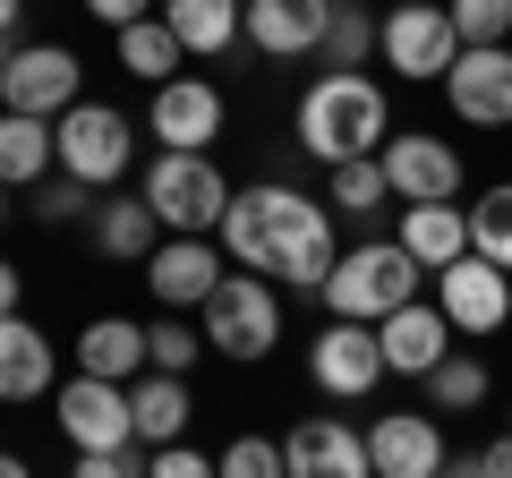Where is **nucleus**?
<instances>
[{
  "mask_svg": "<svg viewBox=\"0 0 512 478\" xmlns=\"http://www.w3.org/2000/svg\"><path fill=\"white\" fill-rule=\"evenodd\" d=\"M137 197L154 205L163 239H205V231H222V222H231V197H239V188L214 171V154H154Z\"/></svg>",
  "mask_w": 512,
  "mask_h": 478,
  "instance_id": "nucleus-4",
  "label": "nucleus"
},
{
  "mask_svg": "<svg viewBox=\"0 0 512 478\" xmlns=\"http://www.w3.org/2000/svg\"><path fill=\"white\" fill-rule=\"evenodd\" d=\"M35 214H43V222H94L103 205H94V188H86V180H69V171H52V180L35 188Z\"/></svg>",
  "mask_w": 512,
  "mask_h": 478,
  "instance_id": "nucleus-35",
  "label": "nucleus"
},
{
  "mask_svg": "<svg viewBox=\"0 0 512 478\" xmlns=\"http://www.w3.org/2000/svg\"><path fill=\"white\" fill-rule=\"evenodd\" d=\"M470 257H487L495 274H512V180L478 188V205H470Z\"/></svg>",
  "mask_w": 512,
  "mask_h": 478,
  "instance_id": "nucleus-29",
  "label": "nucleus"
},
{
  "mask_svg": "<svg viewBox=\"0 0 512 478\" xmlns=\"http://www.w3.org/2000/svg\"><path fill=\"white\" fill-rule=\"evenodd\" d=\"M376 342H384V368H393V376H419V385L453 359V325H444L436 299H419V308H402L393 325H376Z\"/></svg>",
  "mask_w": 512,
  "mask_h": 478,
  "instance_id": "nucleus-19",
  "label": "nucleus"
},
{
  "mask_svg": "<svg viewBox=\"0 0 512 478\" xmlns=\"http://www.w3.org/2000/svg\"><path fill=\"white\" fill-rule=\"evenodd\" d=\"M52 163H60V129L52 120H9V111H0V180L9 188H43Z\"/></svg>",
  "mask_w": 512,
  "mask_h": 478,
  "instance_id": "nucleus-25",
  "label": "nucleus"
},
{
  "mask_svg": "<svg viewBox=\"0 0 512 478\" xmlns=\"http://www.w3.org/2000/svg\"><path fill=\"white\" fill-rule=\"evenodd\" d=\"M325 26H333L325 0H248V43H256V52H274V60L325 52Z\"/></svg>",
  "mask_w": 512,
  "mask_h": 478,
  "instance_id": "nucleus-20",
  "label": "nucleus"
},
{
  "mask_svg": "<svg viewBox=\"0 0 512 478\" xmlns=\"http://www.w3.org/2000/svg\"><path fill=\"white\" fill-rule=\"evenodd\" d=\"M299 146L325 171L376 163V154L393 146V137H384V86L376 77H316V86L299 94Z\"/></svg>",
  "mask_w": 512,
  "mask_h": 478,
  "instance_id": "nucleus-2",
  "label": "nucleus"
},
{
  "mask_svg": "<svg viewBox=\"0 0 512 478\" xmlns=\"http://www.w3.org/2000/svg\"><path fill=\"white\" fill-rule=\"evenodd\" d=\"M393 239L410 248L419 274H453V265L470 257V214H461V205H402V231Z\"/></svg>",
  "mask_w": 512,
  "mask_h": 478,
  "instance_id": "nucleus-21",
  "label": "nucleus"
},
{
  "mask_svg": "<svg viewBox=\"0 0 512 478\" xmlns=\"http://www.w3.org/2000/svg\"><path fill=\"white\" fill-rule=\"evenodd\" d=\"M504 436H512V427H504Z\"/></svg>",
  "mask_w": 512,
  "mask_h": 478,
  "instance_id": "nucleus-41",
  "label": "nucleus"
},
{
  "mask_svg": "<svg viewBox=\"0 0 512 478\" xmlns=\"http://www.w3.org/2000/svg\"><path fill=\"white\" fill-rule=\"evenodd\" d=\"M367 461H376V478H444V427L427 419V410H384L376 427H367Z\"/></svg>",
  "mask_w": 512,
  "mask_h": 478,
  "instance_id": "nucleus-13",
  "label": "nucleus"
},
{
  "mask_svg": "<svg viewBox=\"0 0 512 478\" xmlns=\"http://www.w3.org/2000/svg\"><path fill=\"white\" fill-rule=\"evenodd\" d=\"M402 308H419V265H410L402 239H367L333 265L325 282V316L333 325H393Z\"/></svg>",
  "mask_w": 512,
  "mask_h": 478,
  "instance_id": "nucleus-3",
  "label": "nucleus"
},
{
  "mask_svg": "<svg viewBox=\"0 0 512 478\" xmlns=\"http://www.w3.org/2000/svg\"><path fill=\"white\" fill-rule=\"evenodd\" d=\"M495 393V376H487V359H470V350H453L436 376H427V402L436 410H478Z\"/></svg>",
  "mask_w": 512,
  "mask_h": 478,
  "instance_id": "nucleus-30",
  "label": "nucleus"
},
{
  "mask_svg": "<svg viewBox=\"0 0 512 478\" xmlns=\"http://www.w3.org/2000/svg\"><path fill=\"white\" fill-rule=\"evenodd\" d=\"M180 35H171V26L163 18H146V26H128V35H120V69L128 77H146V86L154 94H163V86H180Z\"/></svg>",
  "mask_w": 512,
  "mask_h": 478,
  "instance_id": "nucleus-27",
  "label": "nucleus"
},
{
  "mask_svg": "<svg viewBox=\"0 0 512 478\" xmlns=\"http://www.w3.org/2000/svg\"><path fill=\"white\" fill-rule=\"evenodd\" d=\"M60 410V436L77 444V453H128L137 444V410H128V385H94V376H69V385L52 393Z\"/></svg>",
  "mask_w": 512,
  "mask_h": 478,
  "instance_id": "nucleus-8",
  "label": "nucleus"
},
{
  "mask_svg": "<svg viewBox=\"0 0 512 478\" xmlns=\"http://www.w3.org/2000/svg\"><path fill=\"white\" fill-rule=\"evenodd\" d=\"M444 94L470 129H512V52H461Z\"/></svg>",
  "mask_w": 512,
  "mask_h": 478,
  "instance_id": "nucleus-18",
  "label": "nucleus"
},
{
  "mask_svg": "<svg viewBox=\"0 0 512 478\" xmlns=\"http://www.w3.org/2000/svg\"><path fill=\"white\" fill-rule=\"evenodd\" d=\"M376 163H384V180H393V197H402V205H453L461 197V154L444 146V137L402 129Z\"/></svg>",
  "mask_w": 512,
  "mask_h": 478,
  "instance_id": "nucleus-10",
  "label": "nucleus"
},
{
  "mask_svg": "<svg viewBox=\"0 0 512 478\" xmlns=\"http://www.w3.org/2000/svg\"><path fill=\"white\" fill-rule=\"evenodd\" d=\"M384 205H393V180H384V163H350V171H333V214L367 222V214H384Z\"/></svg>",
  "mask_w": 512,
  "mask_h": 478,
  "instance_id": "nucleus-32",
  "label": "nucleus"
},
{
  "mask_svg": "<svg viewBox=\"0 0 512 478\" xmlns=\"http://www.w3.org/2000/svg\"><path fill=\"white\" fill-rule=\"evenodd\" d=\"M384 60H393V77H453L461 60L453 9H393L384 18Z\"/></svg>",
  "mask_w": 512,
  "mask_h": 478,
  "instance_id": "nucleus-14",
  "label": "nucleus"
},
{
  "mask_svg": "<svg viewBox=\"0 0 512 478\" xmlns=\"http://www.w3.org/2000/svg\"><path fill=\"white\" fill-rule=\"evenodd\" d=\"M222 257L239 265V274H265L282 291H325L333 265L350 257L342 239H333V205L299 197V188L282 180H248L231 197V222H222Z\"/></svg>",
  "mask_w": 512,
  "mask_h": 478,
  "instance_id": "nucleus-1",
  "label": "nucleus"
},
{
  "mask_svg": "<svg viewBox=\"0 0 512 478\" xmlns=\"http://www.w3.org/2000/svg\"><path fill=\"white\" fill-rule=\"evenodd\" d=\"M77 376H94V385H146V376H154L146 325H128V316H94V325L77 333Z\"/></svg>",
  "mask_w": 512,
  "mask_h": 478,
  "instance_id": "nucleus-16",
  "label": "nucleus"
},
{
  "mask_svg": "<svg viewBox=\"0 0 512 478\" xmlns=\"http://www.w3.org/2000/svg\"><path fill=\"white\" fill-rule=\"evenodd\" d=\"M154 478H222V453H197V444H171V453H154Z\"/></svg>",
  "mask_w": 512,
  "mask_h": 478,
  "instance_id": "nucleus-37",
  "label": "nucleus"
},
{
  "mask_svg": "<svg viewBox=\"0 0 512 478\" xmlns=\"http://www.w3.org/2000/svg\"><path fill=\"white\" fill-rule=\"evenodd\" d=\"M444 478H495V470H487V453H461V461H444Z\"/></svg>",
  "mask_w": 512,
  "mask_h": 478,
  "instance_id": "nucleus-39",
  "label": "nucleus"
},
{
  "mask_svg": "<svg viewBox=\"0 0 512 478\" xmlns=\"http://www.w3.org/2000/svg\"><path fill=\"white\" fill-rule=\"evenodd\" d=\"M222 478H291V453L274 436H239L222 444Z\"/></svg>",
  "mask_w": 512,
  "mask_h": 478,
  "instance_id": "nucleus-34",
  "label": "nucleus"
},
{
  "mask_svg": "<svg viewBox=\"0 0 512 478\" xmlns=\"http://www.w3.org/2000/svg\"><path fill=\"white\" fill-rule=\"evenodd\" d=\"M128 410H137V444L171 453V444H188L197 393H188V376H146V385H128Z\"/></svg>",
  "mask_w": 512,
  "mask_h": 478,
  "instance_id": "nucleus-22",
  "label": "nucleus"
},
{
  "mask_svg": "<svg viewBox=\"0 0 512 478\" xmlns=\"http://www.w3.org/2000/svg\"><path fill=\"white\" fill-rule=\"evenodd\" d=\"M0 43H9V52H26V9H18V0L0 9Z\"/></svg>",
  "mask_w": 512,
  "mask_h": 478,
  "instance_id": "nucleus-38",
  "label": "nucleus"
},
{
  "mask_svg": "<svg viewBox=\"0 0 512 478\" xmlns=\"http://www.w3.org/2000/svg\"><path fill=\"white\" fill-rule=\"evenodd\" d=\"M146 342H154V376H188L205 359V333H188V316H154Z\"/></svg>",
  "mask_w": 512,
  "mask_h": 478,
  "instance_id": "nucleus-33",
  "label": "nucleus"
},
{
  "mask_svg": "<svg viewBox=\"0 0 512 478\" xmlns=\"http://www.w3.org/2000/svg\"><path fill=\"white\" fill-rule=\"evenodd\" d=\"M367 52H384V18H367V9H333V26H325V77H367Z\"/></svg>",
  "mask_w": 512,
  "mask_h": 478,
  "instance_id": "nucleus-28",
  "label": "nucleus"
},
{
  "mask_svg": "<svg viewBox=\"0 0 512 478\" xmlns=\"http://www.w3.org/2000/svg\"><path fill=\"white\" fill-rule=\"evenodd\" d=\"M282 453H291V478H376L367 427H342V419H299L282 436Z\"/></svg>",
  "mask_w": 512,
  "mask_h": 478,
  "instance_id": "nucleus-15",
  "label": "nucleus"
},
{
  "mask_svg": "<svg viewBox=\"0 0 512 478\" xmlns=\"http://www.w3.org/2000/svg\"><path fill=\"white\" fill-rule=\"evenodd\" d=\"M436 308L453 333H504L512 325V274H495L487 257H461L453 274H436Z\"/></svg>",
  "mask_w": 512,
  "mask_h": 478,
  "instance_id": "nucleus-12",
  "label": "nucleus"
},
{
  "mask_svg": "<svg viewBox=\"0 0 512 478\" xmlns=\"http://www.w3.org/2000/svg\"><path fill=\"white\" fill-rule=\"evenodd\" d=\"M197 333H205V350H222V359H265V350L282 342V291L265 274H231L214 291V308L197 316Z\"/></svg>",
  "mask_w": 512,
  "mask_h": 478,
  "instance_id": "nucleus-6",
  "label": "nucleus"
},
{
  "mask_svg": "<svg viewBox=\"0 0 512 478\" xmlns=\"http://www.w3.org/2000/svg\"><path fill=\"white\" fill-rule=\"evenodd\" d=\"M487 470H495V478H512V436H495V444H487Z\"/></svg>",
  "mask_w": 512,
  "mask_h": 478,
  "instance_id": "nucleus-40",
  "label": "nucleus"
},
{
  "mask_svg": "<svg viewBox=\"0 0 512 478\" xmlns=\"http://www.w3.org/2000/svg\"><path fill=\"white\" fill-rule=\"evenodd\" d=\"M128 163H137V129H128L111 103H77L69 120H60V171L86 188H111L128 180Z\"/></svg>",
  "mask_w": 512,
  "mask_h": 478,
  "instance_id": "nucleus-7",
  "label": "nucleus"
},
{
  "mask_svg": "<svg viewBox=\"0 0 512 478\" xmlns=\"http://www.w3.org/2000/svg\"><path fill=\"white\" fill-rule=\"evenodd\" d=\"M69 478H154V453L146 444H128V453H77Z\"/></svg>",
  "mask_w": 512,
  "mask_h": 478,
  "instance_id": "nucleus-36",
  "label": "nucleus"
},
{
  "mask_svg": "<svg viewBox=\"0 0 512 478\" xmlns=\"http://www.w3.org/2000/svg\"><path fill=\"white\" fill-rule=\"evenodd\" d=\"M163 26L180 35V52H197V60H214V52H231V43H248V9H231V0H171Z\"/></svg>",
  "mask_w": 512,
  "mask_h": 478,
  "instance_id": "nucleus-24",
  "label": "nucleus"
},
{
  "mask_svg": "<svg viewBox=\"0 0 512 478\" xmlns=\"http://www.w3.org/2000/svg\"><path fill=\"white\" fill-rule=\"evenodd\" d=\"M43 393H60L52 385V342L26 316H9L0 325V402H43Z\"/></svg>",
  "mask_w": 512,
  "mask_h": 478,
  "instance_id": "nucleus-23",
  "label": "nucleus"
},
{
  "mask_svg": "<svg viewBox=\"0 0 512 478\" xmlns=\"http://www.w3.org/2000/svg\"><path fill=\"white\" fill-rule=\"evenodd\" d=\"M86 231H94V248H103V257H146V265L163 257V222H154L146 197H111Z\"/></svg>",
  "mask_w": 512,
  "mask_h": 478,
  "instance_id": "nucleus-26",
  "label": "nucleus"
},
{
  "mask_svg": "<svg viewBox=\"0 0 512 478\" xmlns=\"http://www.w3.org/2000/svg\"><path fill=\"white\" fill-rule=\"evenodd\" d=\"M453 35H461V52H512V0H461Z\"/></svg>",
  "mask_w": 512,
  "mask_h": 478,
  "instance_id": "nucleus-31",
  "label": "nucleus"
},
{
  "mask_svg": "<svg viewBox=\"0 0 512 478\" xmlns=\"http://www.w3.org/2000/svg\"><path fill=\"white\" fill-rule=\"evenodd\" d=\"M86 103V60L69 52V43H26V52H9V69H0V111L9 120H69V111Z\"/></svg>",
  "mask_w": 512,
  "mask_h": 478,
  "instance_id": "nucleus-5",
  "label": "nucleus"
},
{
  "mask_svg": "<svg viewBox=\"0 0 512 478\" xmlns=\"http://www.w3.org/2000/svg\"><path fill=\"white\" fill-rule=\"evenodd\" d=\"M222 282H231V274H222V248H214V239H163V257L146 265V291L163 299V316H188V308L205 316Z\"/></svg>",
  "mask_w": 512,
  "mask_h": 478,
  "instance_id": "nucleus-11",
  "label": "nucleus"
},
{
  "mask_svg": "<svg viewBox=\"0 0 512 478\" xmlns=\"http://www.w3.org/2000/svg\"><path fill=\"white\" fill-rule=\"evenodd\" d=\"M308 376H316V393H333V402H367V393L384 385V342H376V325H316Z\"/></svg>",
  "mask_w": 512,
  "mask_h": 478,
  "instance_id": "nucleus-9",
  "label": "nucleus"
},
{
  "mask_svg": "<svg viewBox=\"0 0 512 478\" xmlns=\"http://www.w3.org/2000/svg\"><path fill=\"white\" fill-rule=\"evenodd\" d=\"M154 137H163V154H214V137H222V86H205V77L163 86V94H154Z\"/></svg>",
  "mask_w": 512,
  "mask_h": 478,
  "instance_id": "nucleus-17",
  "label": "nucleus"
}]
</instances>
